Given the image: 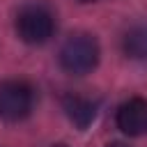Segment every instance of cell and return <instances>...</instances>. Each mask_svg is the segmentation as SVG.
<instances>
[{
    "label": "cell",
    "mask_w": 147,
    "mask_h": 147,
    "mask_svg": "<svg viewBox=\"0 0 147 147\" xmlns=\"http://www.w3.org/2000/svg\"><path fill=\"white\" fill-rule=\"evenodd\" d=\"M16 32L25 44H44L55 32V18L46 7H23L16 14Z\"/></svg>",
    "instance_id": "3"
},
{
    "label": "cell",
    "mask_w": 147,
    "mask_h": 147,
    "mask_svg": "<svg viewBox=\"0 0 147 147\" xmlns=\"http://www.w3.org/2000/svg\"><path fill=\"white\" fill-rule=\"evenodd\" d=\"M99 62V44L92 34H74L60 48V67L67 74H90Z\"/></svg>",
    "instance_id": "1"
},
{
    "label": "cell",
    "mask_w": 147,
    "mask_h": 147,
    "mask_svg": "<svg viewBox=\"0 0 147 147\" xmlns=\"http://www.w3.org/2000/svg\"><path fill=\"white\" fill-rule=\"evenodd\" d=\"M62 108L67 113V117L78 126V129H87L94 117H96V101H92L90 96H83V94H67L62 99Z\"/></svg>",
    "instance_id": "5"
},
{
    "label": "cell",
    "mask_w": 147,
    "mask_h": 147,
    "mask_svg": "<svg viewBox=\"0 0 147 147\" xmlns=\"http://www.w3.org/2000/svg\"><path fill=\"white\" fill-rule=\"evenodd\" d=\"M78 2H94V0H78Z\"/></svg>",
    "instance_id": "9"
},
{
    "label": "cell",
    "mask_w": 147,
    "mask_h": 147,
    "mask_svg": "<svg viewBox=\"0 0 147 147\" xmlns=\"http://www.w3.org/2000/svg\"><path fill=\"white\" fill-rule=\"evenodd\" d=\"M124 53L131 60H147V25H136L124 34Z\"/></svg>",
    "instance_id": "6"
},
{
    "label": "cell",
    "mask_w": 147,
    "mask_h": 147,
    "mask_svg": "<svg viewBox=\"0 0 147 147\" xmlns=\"http://www.w3.org/2000/svg\"><path fill=\"white\" fill-rule=\"evenodd\" d=\"M34 108V87L28 80L0 83V117L5 122H21Z\"/></svg>",
    "instance_id": "2"
},
{
    "label": "cell",
    "mask_w": 147,
    "mask_h": 147,
    "mask_svg": "<svg viewBox=\"0 0 147 147\" xmlns=\"http://www.w3.org/2000/svg\"><path fill=\"white\" fill-rule=\"evenodd\" d=\"M117 129L126 136H145L147 133V99H129L117 108L115 115Z\"/></svg>",
    "instance_id": "4"
},
{
    "label": "cell",
    "mask_w": 147,
    "mask_h": 147,
    "mask_svg": "<svg viewBox=\"0 0 147 147\" xmlns=\"http://www.w3.org/2000/svg\"><path fill=\"white\" fill-rule=\"evenodd\" d=\"M51 147H67V145H51Z\"/></svg>",
    "instance_id": "8"
},
{
    "label": "cell",
    "mask_w": 147,
    "mask_h": 147,
    "mask_svg": "<svg viewBox=\"0 0 147 147\" xmlns=\"http://www.w3.org/2000/svg\"><path fill=\"white\" fill-rule=\"evenodd\" d=\"M108 147H129V145H124V142H110Z\"/></svg>",
    "instance_id": "7"
}]
</instances>
